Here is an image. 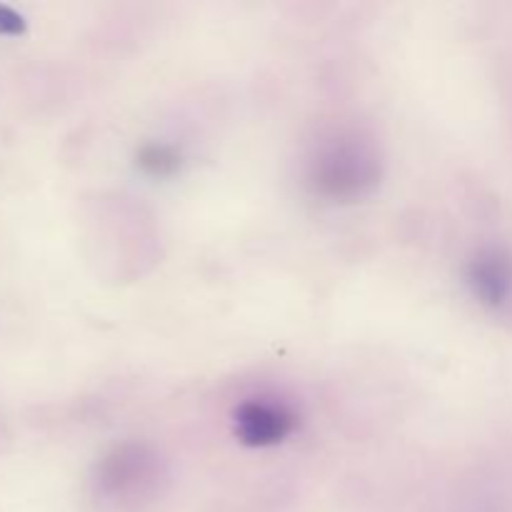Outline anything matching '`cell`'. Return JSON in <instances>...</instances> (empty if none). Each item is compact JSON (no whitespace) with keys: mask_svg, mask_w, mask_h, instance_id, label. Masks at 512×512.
<instances>
[{"mask_svg":"<svg viewBox=\"0 0 512 512\" xmlns=\"http://www.w3.org/2000/svg\"><path fill=\"white\" fill-rule=\"evenodd\" d=\"M23 28V15L15 13L8 5H0V35H18L23 33Z\"/></svg>","mask_w":512,"mask_h":512,"instance_id":"3","label":"cell"},{"mask_svg":"<svg viewBox=\"0 0 512 512\" xmlns=\"http://www.w3.org/2000/svg\"><path fill=\"white\" fill-rule=\"evenodd\" d=\"M370 175H373V163L368 158L360 155V150L355 153L350 150H338V153H330L328 158H323V178L320 183H325L330 188V193H355L360 190V185L370 183Z\"/></svg>","mask_w":512,"mask_h":512,"instance_id":"2","label":"cell"},{"mask_svg":"<svg viewBox=\"0 0 512 512\" xmlns=\"http://www.w3.org/2000/svg\"><path fill=\"white\" fill-rule=\"evenodd\" d=\"M295 428V415L283 403L273 400H248L235 413V433L245 445L268 448L288 438Z\"/></svg>","mask_w":512,"mask_h":512,"instance_id":"1","label":"cell"}]
</instances>
